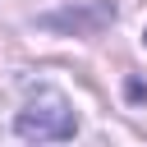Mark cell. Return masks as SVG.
Listing matches in <instances>:
<instances>
[{"mask_svg": "<svg viewBox=\"0 0 147 147\" xmlns=\"http://www.w3.org/2000/svg\"><path fill=\"white\" fill-rule=\"evenodd\" d=\"M110 18H115V5H110V0H96L92 9H64V14H46V18H41V28H64V32H101Z\"/></svg>", "mask_w": 147, "mask_h": 147, "instance_id": "7a4b0ae2", "label": "cell"}, {"mask_svg": "<svg viewBox=\"0 0 147 147\" xmlns=\"http://www.w3.org/2000/svg\"><path fill=\"white\" fill-rule=\"evenodd\" d=\"M14 133H18L23 142H37V147L69 142V138L78 133V115H74V106H69L64 92L37 87V92L23 101V110L14 115Z\"/></svg>", "mask_w": 147, "mask_h": 147, "instance_id": "6da1fadb", "label": "cell"}, {"mask_svg": "<svg viewBox=\"0 0 147 147\" xmlns=\"http://www.w3.org/2000/svg\"><path fill=\"white\" fill-rule=\"evenodd\" d=\"M142 96H147V87H142L138 78H129V101H142Z\"/></svg>", "mask_w": 147, "mask_h": 147, "instance_id": "3957f363", "label": "cell"}, {"mask_svg": "<svg viewBox=\"0 0 147 147\" xmlns=\"http://www.w3.org/2000/svg\"><path fill=\"white\" fill-rule=\"evenodd\" d=\"M142 41H147V28H142Z\"/></svg>", "mask_w": 147, "mask_h": 147, "instance_id": "277c9868", "label": "cell"}]
</instances>
